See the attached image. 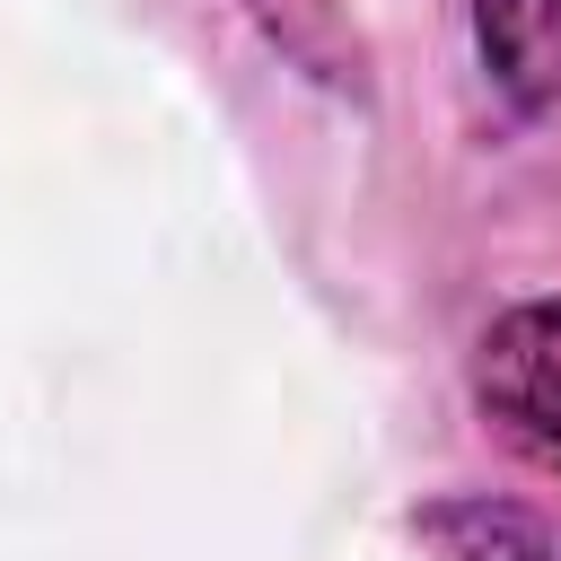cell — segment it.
Returning a JSON list of instances; mask_svg holds the SVG:
<instances>
[{
	"label": "cell",
	"mask_w": 561,
	"mask_h": 561,
	"mask_svg": "<svg viewBox=\"0 0 561 561\" xmlns=\"http://www.w3.org/2000/svg\"><path fill=\"white\" fill-rule=\"evenodd\" d=\"M473 412L517 456L561 473V298H526V307L482 324V342H473Z\"/></svg>",
	"instance_id": "cell-1"
},
{
	"label": "cell",
	"mask_w": 561,
	"mask_h": 561,
	"mask_svg": "<svg viewBox=\"0 0 561 561\" xmlns=\"http://www.w3.org/2000/svg\"><path fill=\"white\" fill-rule=\"evenodd\" d=\"M482 88L508 123H543L561 105V0H465Z\"/></svg>",
	"instance_id": "cell-2"
}]
</instances>
